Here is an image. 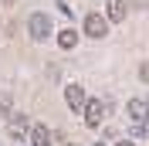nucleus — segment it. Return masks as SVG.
<instances>
[{
    "label": "nucleus",
    "instance_id": "8",
    "mask_svg": "<svg viewBox=\"0 0 149 146\" xmlns=\"http://www.w3.org/2000/svg\"><path fill=\"white\" fill-rule=\"evenodd\" d=\"M27 129H31V126H27V116H20V112H17V116H10V133H14V139H20Z\"/></svg>",
    "mask_w": 149,
    "mask_h": 146
},
{
    "label": "nucleus",
    "instance_id": "1",
    "mask_svg": "<svg viewBox=\"0 0 149 146\" xmlns=\"http://www.w3.org/2000/svg\"><path fill=\"white\" fill-rule=\"evenodd\" d=\"M27 31H31L34 41H47V34H51V17H47V14H31Z\"/></svg>",
    "mask_w": 149,
    "mask_h": 146
},
{
    "label": "nucleus",
    "instance_id": "5",
    "mask_svg": "<svg viewBox=\"0 0 149 146\" xmlns=\"http://www.w3.org/2000/svg\"><path fill=\"white\" fill-rule=\"evenodd\" d=\"M129 119L136 122V126H146V119H149V105L142 99H132L129 102Z\"/></svg>",
    "mask_w": 149,
    "mask_h": 146
},
{
    "label": "nucleus",
    "instance_id": "3",
    "mask_svg": "<svg viewBox=\"0 0 149 146\" xmlns=\"http://www.w3.org/2000/svg\"><path fill=\"white\" fill-rule=\"evenodd\" d=\"M85 34L88 37H105L109 34V20H105L102 14H88V17H85Z\"/></svg>",
    "mask_w": 149,
    "mask_h": 146
},
{
    "label": "nucleus",
    "instance_id": "7",
    "mask_svg": "<svg viewBox=\"0 0 149 146\" xmlns=\"http://www.w3.org/2000/svg\"><path fill=\"white\" fill-rule=\"evenodd\" d=\"M125 14H129L125 0H109V20H125Z\"/></svg>",
    "mask_w": 149,
    "mask_h": 146
},
{
    "label": "nucleus",
    "instance_id": "12",
    "mask_svg": "<svg viewBox=\"0 0 149 146\" xmlns=\"http://www.w3.org/2000/svg\"><path fill=\"white\" fill-rule=\"evenodd\" d=\"M95 146H105V143H95Z\"/></svg>",
    "mask_w": 149,
    "mask_h": 146
},
{
    "label": "nucleus",
    "instance_id": "4",
    "mask_svg": "<svg viewBox=\"0 0 149 146\" xmlns=\"http://www.w3.org/2000/svg\"><path fill=\"white\" fill-rule=\"evenodd\" d=\"M65 102L71 105L74 112L85 109V102H88V99H85V88H81V85H68V88H65Z\"/></svg>",
    "mask_w": 149,
    "mask_h": 146
},
{
    "label": "nucleus",
    "instance_id": "10",
    "mask_svg": "<svg viewBox=\"0 0 149 146\" xmlns=\"http://www.w3.org/2000/svg\"><path fill=\"white\" fill-rule=\"evenodd\" d=\"M139 78H142V82H149V61H146V65L139 68Z\"/></svg>",
    "mask_w": 149,
    "mask_h": 146
},
{
    "label": "nucleus",
    "instance_id": "9",
    "mask_svg": "<svg viewBox=\"0 0 149 146\" xmlns=\"http://www.w3.org/2000/svg\"><path fill=\"white\" fill-rule=\"evenodd\" d=\"M58 44L65 48V51H71V48L78 44V34H74V31H61V34H58Z\"/></svg>",
    "mask_w": 149,
    "mask_h": 146
},
{
    "label": "nucleus",
    "instance_id": "6",
    "mask_svg": "<svg viewBox=\"0 0 149 146\" xmlns=\"http://www.w3.org/2000/svg\"><path fill=\"white\" fill-rule=\"evenodd\" d=\"M51 129L47 126H41V122H37V126H31V146H51Z\"/></svg>",
    "mask_w": 149,
    "mask_h": 146
},
{
    "label": "nucleus",
    "instance_id": "2",
    "mask_svg": "<svg viewBox=\"0 0 149 146\" xmlns=\"http://www.w3.org/2000/svg\"><path fill=\"white\" fill-rule=\"evenodd\" d=\"M102 119H105V105L98 99H88V102H85V126H88V129H98Z\"/></svg>",
    "mask_w": 149,
    "mask_h": 146
},
{
    "label": "nucleus",
    "instance_id": "11",
    "mask_svg": "<svg viewBox=\"0 0 149 146\" xmlns=\"http://www.w3.org/2000/svg\"><path fill=\"white\" fill-rule=\"evenodd\" d=\"M119 146H136V143H132V139H122V143H119Z\"/></svg>",
    "mask_w": 149,
    "mask_h": 146
}]
</instances>
